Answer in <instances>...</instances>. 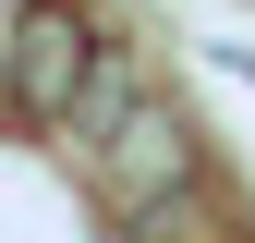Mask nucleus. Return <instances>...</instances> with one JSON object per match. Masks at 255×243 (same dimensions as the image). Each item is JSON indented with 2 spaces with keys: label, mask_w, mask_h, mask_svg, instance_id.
Instances as JSON below:
<instances>
[{
  "label": "nucleus",
  "mask_w": 255,
  "mask_h": 243,
  "mask_svg": "<svg viewBox=\"0 0 255 243\" xmlns=\"http://www.w3.org/2000/svg\"><path fill=\"white\" fill-rule=\"evenodd\" d=\"M98 73H110V24H98V12H73V0H24V12H12L0 98H12L24 134L73 146V122H85V98H98Z\"/></svg>",
  "instance_id": "obj_1"
},
{
  "label": "nucleus",
  "mask_w": 255,
  "mask_h": 243,
  "mask_svg": "<svg viewBox=\"0 0 255 243\" xmlns=\"http://www.w3.org/2000/svg\"><path fill=\"white\" fill-rule=\"evenodd\" d=\"M73 170H85V195H98L110 219H158V207L195 182V134H182V110L146 85L134 110H110L98 134L73 146Z\"/></svg>",
  "instance_id": "obj_2"
},
{
  "label": "nucleus",
  "mask_w": 255,
  "mask_h": 243,
  "mask_svg": "<svg viewBox=\"0 0 255 243\" xmlns=\"http://www.w3.org/2000/svg\"><path fill=\"white\" fill-rule=\"evenodd\" d=\"M12 12H24V0H0V49H12Z\"/></svg>",
  "instance_id": "obj_3"
}]
</instances>
